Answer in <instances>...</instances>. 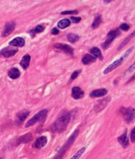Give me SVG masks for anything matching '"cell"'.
<instances>
[{
    "instance_id": "obj_1",
    "label": "cell",
    "mask_w": 135,
    "mask_h": 159,
    "mask_svg": "<svg viewBox=\"0 0 135 159\" xmlns=\"http://www.w3.org/2000/svg\"><path fill=\"white\" fill-rule=\"evenodd\" d=\"M71 119V114L67 110H62L53 126V130L57 133H62L66 130Z\"/></svg>"
},
{
    "instance_id": "obj_2",
    "label": "cell",
    "mask_w": 135,
    "mask_h": 159,
    "mask_svg": "<svg viewBox=\"0 0 135 159\" xmlns=\"http://www.w3.org/2000/svg\"><path fill=\"white\" fill-rule=\"evenodd\" d=\"M79 135V130H76L74 132L73 134L69 137V138L67 140V141L65 142V144L63 145V146L61 148L60 150L57 153V154L56 155V157H54V159H62L63 156L65 154L66 151L68 150L69 148L71 147V145L73 144V142L74 140H76Z\"/></svg>"
},
{
    "instance_id": "obj_3",
    "label": "cell",
    "mask_w": 135,
    "mask_h": 159,
    "mask_svg": "<svg viewBox=\"0 0 135 159\" xmlns=\"http://www.w3.org/2000/svg\"><path fill=\"white\" fill-rule=\"evenodd\" d=\"M47 110L46 109H43L39 111V112L37 114H36L33 117L30 118L28 122H27V123L25 125V127L26 128H29V127L34 126L35 124L38 122L41 121L43 118H44L47 115Z\"/></svg>"
},
{
    "instance_id": "obj_4",
    "label": "cell",
    "mask_w": 135,
    "mask_h": 159,
    "mask_svg": "<svg viewBox=\"0 0 135 159\" xmlns=\"http://www.w3.org/2000/svg\"><path fill=\"white\" fill-rule=\"evenodd\" d=\"M120 34V32L119 28L111 30L109 33L107 35V38L106 40L104 42L103 44H101V47L104 49H106L109 47L112 43V41L114 40V39L116 38L117 36Z\"/></svg>"
},
{
    "instance_id": "obj_5",
    "label": "cell",
    "mask_w": 135,
    "mask_h": 159,
    "mask_svg": "<svg viewBox=\"0 0 135 159\" xmlns=\"http://www.w3.org/2000/svg\"><path fill=\"white\" fill-rule=\"evenodd\" d=\"M121 113L127 123L129 124L132 122L134 118V109L133 107H128L127 109L122 107Z\"/></svg>"
},
{
    "instance_id": "obj_6",
    "label": "cell",
    "mask_w": 135,
    "mask_h": 159,
    "mask_svg": "<svg viewBox=\"0 0 135 159\" xmlns=\"http://www.w3.org/2000/svg\"><path fill=\"white\" fill-rule=\"evenodd\" d=\"M18 52V49L12 48L11 47H6L0 51V54L5 58L14 56Z\"/></svg>"
},
{
    "instance_id": "obj_7",
    "label": "cell",
    "mask_w": 135,
    "mask_h": 159,
    "mask_svg": "<svg viewBox=\"0 0 135 159\" xmlns=\"http://www.w3.org/2000/svg\"><path fill=\"white\" fill-rule=\"evenodd\" d=\"M54 47L57 49H60L67 54L73 55V48L69 45L65 44H56L54 45Z\"/></svg>"
},
{
    "instance_id": "obj_8",
    "label": "cell",
    "mask_w": 135,
    "mask_h": 159,
    "mask_svg": "<svg viewBox=\"0 0 135 159\" xmlns=\"http://www.w3.org/2000/svg\"><path fill=\"white\" fill-rule=\"evenodd\" d=\"M110 99H111L110 97H107L106 98H104V99L99 101L97 102L96 105H95L94 110L96 112L98 113V112H100V111H101V110H103L106 107L108 103L110 102Z\"/></svg>"
},
{
    "instance_id": "obj_9",
    "label": "cell",
    "mask_w": 135,
    "mask_h": 159,
    "mask_svg": "<svg viewBox=\"0 0 135 159\" xmlns=\"http://www.w3.org/2000/svg\"><path fill=\"white\" fill-rule=\"evenodd\" d=\"M15 28V22H9L5 24L4 29L2 33V37H5L7 36L8 35L11 34L14 31Z\"/></svg>"
},
{
    "instance_id": "obj_10",
    "label": "cell",
    "mask_w": 135,
    "mask_h": 159,
    "mask_svg": "<svg viewBox=\"0 0 135 159\" xmlns=\"http://www.w3.org/2000/svg\"><path fill=\"white\" fill-rule=\"evenodd\" d=\"M123 60H124L123 57H121V58H120L119 59H118V60L115 61V62H113V63H111L110 65L108 66L104 70V75H106V74L111 72L113 70H115V68H117V67H119L122 64V62H123Z\"/></svg>"
},
{
    "instance_id": "obj_11",
    "label": "cell",
    "mask_w": 135,
    "mask_h": 159,
    "mask_svg": "<svg viewBox=\"0 0 135 159\" xmlns=\"http://www.w3.org/2000/svg\"><path fill=\"white\" fill-rule=\"evenodd\" d=\"M29 115V112L28 110H22L21 112L19 113L16 117L15 122L17 125H20L23 123V122L25 120V119L27 118V116Z\"/></svg>"
},
{
    "instance_id": "obj_12",
    "label": "cell",
    "mask_w": 135,
    "mask_h": 159,
    "mask_svg": "<svg viewBox=\"0 0 135 159\" xmlns=\"http://www.w3.org/2000/svg\"><path fill=\"white\" fill-rule=\"evenodd\" d=\"M47 137L46 136H41L35 141L33 144V147L35 148V149H40L47 144Z\"/></svg>"
},
{
    "instance_id": "obj_13",
    "label": "cell",
    "mask_w": 135,
    "mask_h": 159,
    "mask_svg": "<svg viewBox=\"0 0 135 159\" xmlns=\"http://www.w3.org/2000/svg\"><path fill=\"white\" fill-rule=\"evenodd\" d=\"M71 95H72V97H73L74 99H79L83 97L84 92L79 87L74 86L72 89Z\"/></svg>"
},
{
    "instance_id": "obj_14",
    "label": "cell",
    "mask_w": 135,
    "mask_h": 159,
    "mask_svg": "<svg viewBox=\"0 0 135 159\" xmlns=\"http://www.w3.org/2000/svg\"><path fill=\"white\" fill-rule=\"evenodd\" d=\"M107 91L104 89H98L94 90V91L91 92L90 93V97H104L107 94Z\"/></svg>"
},
{
    "instance_id": "obj_15",
    "label": "cell",
    "mask_w": 135,
    "mask_h": 159,
    "mask_svg": "<svg viewBox=\"0 0 135 159\" xmlns=\"http://www.w3.org/2000/svg\"><path fill=\"white\" fill-rule=\"evenodd\" d=\"M9 45L14 47H23L25 45V41L23 38L17 37V38H15L11 41L9 43Z\"/></svg>"
},
{
    "instance_id": "obj_16",
    "label": "cell",
    "mask_w": 135,
    "mask_h": 159,
    "mask_svg": "<svg viewBox=\"0 0 135 159\" xmlns=\"http://www.w3.org/2000/svg\"><path fill=\"white\" fill-rule=\"evenodd\" d=\"M118 141L123 148H127L129 145V141L127 135V130L124 132L122 135L118 137Z\"/></svg>"
},
{
    "instance_id": "obj_17",
    "label": "cell",
    "mask_w": 135,
    "mask_h": 159,
    "mask_svg": "<svg viewBox=\"0 0 135 159\" xmlns=\"http://www.w3.org/2000/svg\"><path fill=\"white\" fill-rule=\"evenodd\" d=\"M30 59H31L30 55L29 54H26L23 57L22 59H21V61L20 62V65L22 67L23 69L26 70L28 68V67H29V65H30Z\"/></svg>"
},
{
    "instance_id": "obj_18",
    "label": "cell",
    "mask_w": 135,
    "mask_h": 159,
    "mask_svg": "<svg viewBox=\"0 0 135 159\" xmlns=\"http://www.w3.org/2000/svg\"><path fill=\"white\" fill-rule=\"evenodd\" d=\"M20 75V72L17 68H11L8 72V76L11 79L15 80L19 78Z\"/></svg>"
},
{
    "instance_id": "obj_19",
    "label": "cell",
    "mask_w": 135,
    "mask_h": 159,
    "mask_svg": "<svg viewBox=\"0 0 135 159\" xmlns=\"http://www.w3.org/2000/svg\"><path fill=\"white\" fill-rule=\"evenodd\" d=\"M96 61V58L94 57L93 55H91L90 54H86L82 59V62L85 65H90L91 63L94 62Z\"/></svg>"
},
{
    "instance_id": "obj_20",
    "label": "cell",
    "mask_w": 135,
    "mask_h": 159,
    "mask_svg": "<svg viewBox=\"0 0 135 159\" xmlns=\"http://www.w3.org/2000/svg\"><path fill=\"white\" fill-rule=\"evenodd\" d=\"M32 140V136L31 134H26L23 136H20L18 141H17V144H27L30 141H31Z\"/></svg>"
},
{
    "instance_id": "obj_21",
    "label": "cell",
    "mask_w": 135,
    "mask_h": 159,
    "mask_svg": "<svg viewBox=\"0 0 135 159\" xmlns=\"http://www.w3.org/2000/svg\"><path fill=\"white\" fill-rule=\"evenodd\" d=\"M90 51L91 54L94 55V57L96 58V59H97V58H98V59L101 61L104 59V57H103V56H102L101 52L100 50V49L98 48V47H93V48H92L90 50Z\"/></svg>"
},
{
    "instance_id": "obj_22",
    "label": "cell",
    "mask_w": 135,
    "mask_h": 159,
    "mask_svg": "<svg viewBox=\"0 0 135 159\" xmlns=\"http://www.w3.org/2000/svg\"><path fill=\"white\" fill-rule=\"evenodd\" d=\"M70 24H71V20L68 19H62L61 20H59L57 23L58 27L61 29H64L68 27V26H70Z\"/></svg>"
},
{
    "instance_id": "obj_23",
    "label": "cell",
    "mask_w": 135,
    "mask_h": 159,
    "mask_svg": "<svg viewBox=\"0 0 135 159\" xmlns=\"http://www.w3.org/2000/svg\"><path fill=\"white\" fill-rule=\"evenodd\" d=\"M101 23V16L100 15H97L95 17V19H94V22L92 23V26H91L92 28L96 29V28H98V26L100 25Z\"/></svg>"
},
{
    "instance_id": "obj_24",
    "label": "cell",
    "mask_w": 135,
    "mask_h": 159,
    "mask_svg": "<svg viewBox=\"0 0 135 159\" xmlns=\"http://www.w3.org/2000/svg\"><path fill=\"white\" fill-rule=\"evenodd\" d=\"M67 39H68L69 42H71V43L73 44V43H75V42L79 40V36L76 34L69 33L67 35Z\"/></svg>"
},
{
    "instance_id": "obj_25",
    "label": "cell",
    "mask_w": 135,
    "mask_h": 159,
    "mask_svg": "<svg viewBox=\"0 0 135 159\" xmlns=\"http://www.w3.org/2000/svg\"><path fill=\"white\" fill-rule=\"evenodd\" d=\"M134 36V32H133L130 36H128L127 37V38L122 42V43L121 44V45L118 47L117 50H119V49H121V48H123V47L124 46H125V45L128 43V42L133 38Z\"/></svg>"
},
{
    "instance_id": "obj_26",
    "label": "cell",
    "mask_w": 135,
    "mask_h": 159,
    "mask_svg": "<svg viewBox=\"0 0 135 159\" xmlns=\"http://www.w3.org/2000/svg\"><path fill=\"white\" fill-rule=\"evenodd\" d=\"M86 150V148L85 147H83L81 148L80 150H79L74 155V156L73 157H71L70 159H79L80 157L82 156V155L84 153V152Z\"/></svg>"
},
{
    "instance_id": "obj_27",
    "label": "cell",
    "mask_w": 135,
    "mask_h": 159,
    "mask_svg": "<svg viewBox=\"0 0 135 159\" xmlns=\"http://www.w3.org/2000/svg\"><path fill=\"white\" fill-rule=\"evenodd\" d=\"M44 30V27L42 25H38L34 29H33V31L34 32L35 34L42 32Z\"/></svg>"
},
{
    "instance_id": "obj_28",
    "label": "cell",
    "mask_w": 135,
    "mask_h": 159,
    "mask_svg": "<svg viewBox=\"0 0 135 159\" xmlns=\"http://www.w3.org/2000/svg\"><path fill=\"white\" fill-rule=\"evenodd\" d=\"M61 15H77L78 14V11L77 10L73 11H63L61 13Z\"/></svg>"
},
{
    "instance_id": "obj_29",
    "label": "cell",
    "mask_w": 135,
    "mask_h": 159,
    "mask_svg": "<svg viewBox=\"0 0 135 159\" xmlns=\"http://www.w3.org/2000/svg\"><path fill=\"white\" fill-rule=\"evenodd\" d=\"M129 28H130V26H129L127 23H123V24H121L119 26V28L124 31H127L129 29Z\"/></svg>"
},
{
    "instance_id": "obj_30",
    "label": "cell",
    "mask_w": 135,
    "mask_h": 159,
    "mask_svg": "<svg viewBox=\"0 0 135 159\" xmlns=\"http://www.w3.org/2000/svg\"><path fill=\"white\" fill-rule=\"evenodd\" d=\"M80 72H81L80 70H79V71H75L72 74V75H71V80H73L76 79V78L78 77L79 74L80 73Z\"/></svg>"
},
{
    "instance_id": "obj_31",
    "label": "cell",
    "mask_w": 135,
    "mask_h": 159,
    "mask_svg": "<svg viewBox=\"0 0 135 159\" xmlns=\"http://www.w3.org/2000/svg\"><path fill=\"white\" fill-rule=\"evenodd\" d=\"M71 20H72V22L74 23H79L80 21L81 20V18L80 17H71Z\"/></svg>"
},
{
    "instance_id": "obj_32",
    "label": "cell",
    "mask_w": 135,
    "mask_h": 159,
    "mask_svg": "<svg viewBox=\"0 0 135 159\" xmlns=\"http://www.w3.org/2000/svg\"><path fill=\"white\" fill-rule=\"evenodd\" d=\"M134 131H135V128H133V130L131 131V141L133 143L135 141V134H134Z\"/></svg>"
},
{
    "instance_id": "obj_33",
    "label": "cell",
    "mask_w": 135,
    "mask_h": 159,
    "mask_svg": "<svg viewBox=\"0 0 135 159\" xmlns=\"http://www.w3.org/2000/svg\"><path fill=\"white\" fill-rule=\"evenodd\" d=\"M59 31L57 28H53L51 31V33L53 35H57L59 34Z\"/></svg>"
},
{
    "instance_id": "obj_34",
    "label": "cell",
    "mask_w": 135,
    "mask_h": 159,
    "mask_svg": "<svg viewBox=\"0 0 135 159\" xmlns=\"http://www.w3.org/2000/svg\"><path fill=\"white\" fill-rule=\"evenodd\" d=\"M133 47H131V49H128V51L126 52V54H125V55H124V57H123V59H124V58H125H125L127 57H128V55H129V54H130V53L132 51V50H133Z\"/></svg>"
},
{
    "instance_id": "obj_35",
    "label": "cell",
    "mask_w": 135,
    "mask_h": 159,
    "mask_svg": "<svg viewBox=\"0 0 135 159\" xmlns=\"http://www.w3.org/2000/svg\"><path fill=\"white\" fill-rule=\"evenodd\" d=\"M29 34H30V35L32 37V38H33V37L35 36V33H34V32L33 31V30H31L29 32Z\"/></svg>"
},
{
    "instance_id": "obj_36",
    "label": "cell",
    "mask_w": 135,
    "mask_h": 159,
    "mask_svg": "<svg viewBox=\"0 0 135 159\" xmlns=\"http://www.w3.org/2000/svg\"><path fill=\"white\" fill-rule=\"evenodd\" d=\"M134 70V64H133L131 68H129V72H133Z\"/></svg>"
},
{
    "instance_id": "obj_37",
    "label": "cell",
    "mask_w": 135,
    "mask_h": 159,
    "mask_svg": "<svg viewBox=\"0 0 135 159\" xmlns=\"http://www.w3.org/2000/svg\"><path fill=\"white\" fill-rule=\"evenodd\" d=\"M111 1H110H110H104V2H105V3H110V2H111Z\"/></svg>"
},
{
    "instance_id": "obj_38",
    "label": "cell",
    "mask_w": 135,
    "mask_h": 159,
    "mask_svg": "<svg viewBox=\"0 0 135 159\" xmlns=\"http://www.w3.org/2000/svg\"><path fill=\"white\" fill-rule=\"evenodd\" d=\"M0 159H1V158H0Z\"/></svg>"
}]
</instances>
